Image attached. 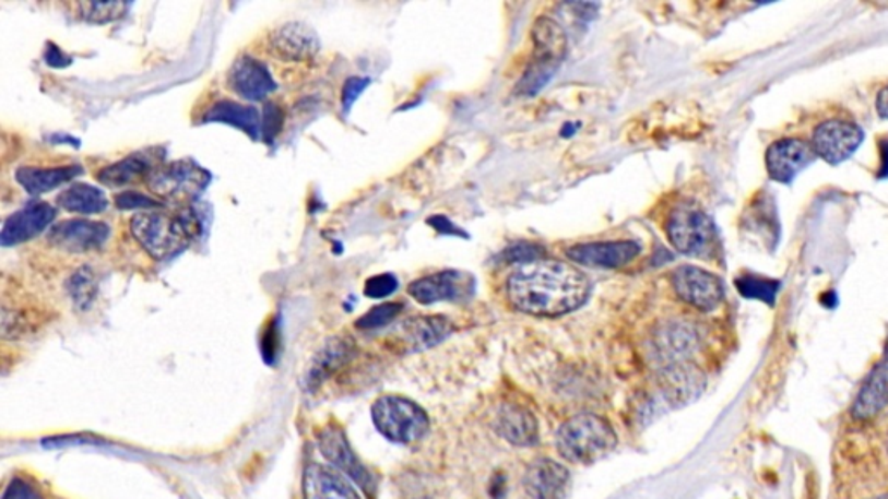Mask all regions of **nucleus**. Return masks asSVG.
I'll return each mask as SVG.
<instances>
[{
    "instance_id": "nucleus-1",
    "label": "nucleus",
    "mask_w": 888,
    "mask_h": 499,
    "mask_svg": "<svg viewBox=\"0 0 888 499\" xmlns=\"http://www.w3.org/2000/svg\"><path fill=\"white\" fill-rule=\"evenodd\" d=\"M589 295V277L577 265L547 259L519 265L507 282L510 304L518 311L540 318L577 311Z\"/></svg>"
},
{
    "instance_id": "nucleus-2",
    "label": "nucleus",
    "mask_w": 888,
    "mask_h": 499,
    "mask_svg": "<svg viewBox=\"0 0 888 499\" xmlns=\"http://www.w3.org/2000/svg\"><path fill=\"white\" fill-rule=\"evenodd\" d=\"M197 226V217L191 214L162 211L140 212L131 221L132 235L156 261H167L185 252Z\"/></svg>"
},
{
    "instance_id": "nucleus-3",
    "label": "nucleus",
    "mask_w": 888,
    "mask_h": 499,
    "mask_svg": "<svg viewBox=\"0 0 888 499\" xmlns=\"http://www.w3.org/2000/svg\"><path fill=\"white\" fill-rule=\"evenodd\" d=\"M556 444L568 462L589 465L609 454L618 444V437L601 416L581 413L560 425Z\"/></svg>"
},
{
    "instance_id": "nucleus-4",
    "label": "nucleus",
    "mask_w": 888,
    "mask_h": 499,
    "mask_svg": "<svg viewBox=\"0 0 888 499\" xmlns=\"http://www.w3.org/2000/svg\"><path fill=\"white\" fill-rule=\"evenodd\" d=\"M371 420L386 439L396 444L421 441L429 430V416L410 399L383 395L371 406Z\"/></svg>"
},
{
    "instance_id": "nucleus-5",
    "label": "nucleus",
    "mask_w": 888,
    "mask_h": 499,
    "mask_svg": "<svg viewBox=\"0 0 888 499\" xmlns=\"http://www.w3.org/2000/svg\"><path fill=\"white\" fill-rule=\"evenodd\" d=\"M533 43L535 55L528 68L526 75L519 82V93L533 96L547 84L552 75L557 72L560 61L565 59L566 40L565 29L550 17H540L533 26Z\"/></svg>"
},
{
    "instance_id": "nucleus-6",
    "label": "nucleus",
    "mask_w": 888,
    "mask_h": 499,
    "mask_svg": "<svg viewBox=\"0 0 888 499\" xmlns=\"http://www.w3.org/2000/svg\"><path fill=\"white\" fill-rule=\"evenodd\" d=\"M666 235L670 243L689 257H705L715 245V226L701 209L695 205H678L666 221Z\"/></svg>"
},
{
    "instance_id": "nucleus-7",
    "label": "nucleus",
    "mask_w": 888,
    "mask_h": 499,
    "mask_svg": "<svg viewBox=\"0 0 888 499\" xmlns=\"http://www.w3.org/2000/svg\"><path fill=\"white\" fill-rule=\"evenodd\" d=\"M211 185V174L191 159L158 165L147 177V188L167 202H188Z\"/></svg>"
},
{
    "instance_id": "nucleus-8",
    "label": "nucleus",
    "mask_w": 888,
    "mask_h": 499,
    "mask_svg": "<svg viewBox=\"0 0 888 499\" xmlns=\"http://www.w3.org/2000/svg\"><path fill=\"white\" fill-rule=\"evenodd\" d=\"M675 292L698 311L710 312L724 300V283L715 274L696 265H680L672 274Z\"/></svg>"
},
{
    "instance_id": "nucleus-9",
    "label": "nucleus",
    "mask_w": 888,
    "mask_h": 499,
    "mask_svg": "<svg viewBox=\"0 0 888 499\" xmlns=\"http://www.w3.org/2000/svg\"><path fill=\"white\" fill-rule=\"evenodd\" d=\"M864 132L857 123L846 120H830L817 127L813 134L814 152L826 164H843L863 144Z\"/></svg>"
},
{
    "instance_id": "nucleus-10",
    "label": "nucleus",
    "mask_w": 888,
    "mask_h": 499,
    "mask_svg": "<svg viewBox=\"0 0 888 499\" xmlns=\"http://www.w3.org/2000/svg\"><path fill=\"white\" fill-rule=\"evenodd\" d=\"M813 144L804 139H779L767 147V173L772 181L790 185L798 174L804 173L808 165L816 159Z\"/></svg>"
},
{
    "instance_id": "nucleus-11",
    "label": "nucleus",
    "mask_w": 888,
    "mask_h": 499,
    "mask_svg": "<svg viewBox=\"0 0 888 499\" xmlns=\"http://www.w3.org/2000/svg\"><path fill=\"white\" fill-rule=\"evenodd\" d=\"M111 229L108 224L85 218H72L52 226L49 233V243L58 250L68 253H87L105 247L110 239Z\"/></svg>"
},
{
    "instance_id": "nucleus-12",
    "label": "nucleus",
    "mask_w": 888,
    "mask_h": 499,
    "mask_svg": "<svg viewBox=\"0 0 888 499\" xmlns=\"http://www.w3.org/2000/svg\"><path fill=\"white\" fill-rule=\"evenodd\" d=\"M268 49L283 61H309L320 52L321 43L315 28L303 22H291L271 32Z\"/></svg>"
},
{
    "instance_id": "nucleus-13",
    "label": "nucleus",
    "mask_w": 888,
    "mask_h": 499,
    "mask_svg": "<svg viewBox=\"0 0 888 499\" xmlns=\"http://www.w3.org/2000/svg\"><path fill=\"white\" fill-rule=\"evenodd\" d=\"M228 85L233 93L247 102H262L279 87L268 67L247 55L238 56L229 68Z\"/></svg>"
},
{
    "instance_id": "nucleus-14",
    "label": "nucleus",
    "mask_w": 888,
    "mask_h": 499,
    "mask_svg": "<svg viewBox=\"0 0 888 499\" xmlns=\"http://www.w3.org/2000/svg\"><path fill=\"white\" fill-rule=\"evenodd\" d=\"M56 209L46 202H34L14 212L0 233L2 247H16L43 235L55 223Z\"/></svg>"
},
{
    "instance_id": "nucleus-15",
    "label": "nucleus",
    "mask_w": 888,
    "mask_h": 499,
    "mask_svg": "<svg viewBox=\"0 0 888 499\" xmlns=\"http://www.w3.org/2000/svg\"><path fill=\"white\" fill-rule=\"evenodd\" d=\"M571 486L566 466L550 458L530 463L524 474V489L533 499H565Z\"/></svg>"
},
{
    "instance_id": "nucleus-16",
    "label": "nucleus",
    "mask_w": 888,
    "mask_h": 499,
    "mask_svg": "<svg viewBox=\"0 0 888 499\" xmlns=\"http://www.w3.org/2000/svg\"><path fill=\"white\" fill-rule=\"evenodd\" d=\"M640 247L634 241H599V243L577 245L569 248L566 256L575 264L589 268H624L636 261Z\"/></svg>"
},
{
    "instance_id": "nucleus-17",
    "label": "nucleus",
    "mask_w": 888,
    "mask_h": 499,
    "mask_svg": "<svg viewBox=\"0 0 888 499\" xmlns=\"http://www.w3.org/2000/svg\"><path fill=\"white\" fill-rule=\"evenodd\" d=\"M320 451L333 466H338L339 471L350 475L354 483L359 484L365 491L370 492L374 489V478H371L370 472L353 453L341 428H324L320 433Z\"/></svg>"
},
{
    "instance_id": "nucleus-18",
    "label": "nucleus",
    "mask_w": 888,
    "mask_h": 499,
    "mask_svg": "<svg viewBox=\"0 0 888 499\" xmlns=\"http://www.w3.org/2000/svg\"><path fill=\"white\" fill-rule=\"evenodd\" d=\"M467 282H471L469 276L459 271H441L413 282L409 286V294L424 306L442 300H459L469 289Z\"/></svg>"
},
{
    "instance_id": "nucleus-19",
    "label": "nucleus",
    "mask_w": 888,
    "mask_h": 499,
    "mask_svg": "<svg viewBox=\"0 0 888 499\" xmlns=\"http://www.w3.org/2000/svg\"><path fill=\"white\" fill-rule=\"evenodd\" d=\"M354 357V344L345 336H333L327 344L316 353L311 366L308 369L306 383L315 391L321 383L327 382L330 377L341 371Z\"/></svg>"
},
{
    "instance_id": "nucleus-20",
    "label": "nucleus",
    "mask_w": 888,
    "mask_h": 499,
    "mask_svg": "<svg viewBox=\"0 0 888 499\" xmlns=\"http://www.w3.org/2000/svg\"><path fill=\"white\" fill-rule=\"evenodd\" d=\"M888 406V359L878 363L864 380L860 394L852 406L855 420H873Z\"/></svg>"
},
{
    "instance_id": "nucleus-21",
    "label": "nucleus",
    "mask_w": 888,
    "mask_h": 499,
    "mask_svg": "<svg viewBox=\"0 0 888 499\" xmlns=\"http://www.w3.org/2000/svg\"><path fill=\"white\" fill-rule=\"evenodd\" d=\"M304 499H362L341 474L323 465H309L304 472Z\"/></svg>"
},
{
    "instance_id": "nucleus-22",
    "label": "nucleus",
    "mask_w": 888,
    "mask_h": 499,
    "mask_svg": "<svg viewBox=\"0 0 888 499\" xmlns=\"http://www.w3.org/2000/svg\"><path fill=\"white\" fill-rule=\"evenodd\" d=\"M495 428L507 442L514 445H533L538 442V421L533 413L518 404H506L498 412Z\"/></svg>"
},
{
    "instance_id": "nucleus-23",
    "label": "nucleus",
    "mask_w": 888,
    "mask_h": 499,
    "mask_svg": "<svg viewBox=\"0 0 888 499\" xmlns=\"http://www.w3.org/2000/svg\"><path fill=\"white\" fill-rule=\"evenodd\" d=\"M155 168V156L150 153H132L117 164L99 170L96 179L106 188H123L134 182L147 181Z\"/></svg>"
},
{
    "instance_id": "nucleus-24",
    "label": "nucleus",
    "mask_w": 888,
    "mask_h": 499,
    "mask_svg": "<svg viewBox=\"0 0 888 499\" xmlns=\"http://www.w3.org/2000/svg\"><path fill=\"white\" fill-rule=\"evenodd\" d=\"M203 122L226 123V126L240 129L253 141H258L262 134L261 115L258 109L253 106L241 105V103L229 102V99H223L211 106L203 117Z\"/></svg>"
},
{
    "instance_id": "nucleus-25",
    "label": "nucleus",
    "mask_w": 888,
    "mask_h": 499,
    "mask_svg": "<svg viewBox=\"0 0 888 499\" xmlns=\"http://www.w3.org/2000/svg\"><path fill=\"white\" fill-rule=\"evenodd\" d=\"M82 173H84V168L81 165H63V167L55 168L20 167L16 170V181L26 193L37 197V194L49 193L52 189L73 181Z\"/></svg>"
},
{
    "instance_id": "nucleus-26",
    "label": "nucleus",
    "mask_w": 888,
    "mask_h": 499,
    "mask_svg": "<svg viewBox=\"0 0 888 499\" xmlns=\"http://www.w3.org/2000/svg\"><path fill=\"white\" fill-rule=\"evenodd\" d=\"M56 205L63 209V211L72 212V214L94 215L103 214L110 205V202H108V198H106L102 189L96 188V186L75 182L70 188L64 189L63 193L58 194Z\"/></svg>"
},
{
    "instance_id": "nucleus-27",
    "label": "nucleus",
    "mask_w": 888,
    "mask_h": 499,
    "mask_svg": "<svg viewBox=\"0 0 888 499\" xmlns=\"http://www.w3.org/2000/svg\"><path fill=\"white\" fill-rule=\"evenodd\" d=\"M451 330L453 328L445 318H417L404 324L401 338L410 351H418L445 341Z\"/></svg>"
},
{
    "instance_id": "nucleus-28",
    "label": "nucleus",
    "mask_w": 888,
    "mask_h": 499,
    "mask_svg": "<svg viewBox=\"0 0 888 499\" xmlns=\"http://www.w3.org/2000/svg\"><path fill=\"white\" fill-rule=\"evenodd\" d=\"M67 288L76 309H81V311L88 309V307L93 306L94 298L97 295L96 274L93 273V269L81 268L75 271L72 277L68 280Z\"/></svg>"
},
{
    "instance_id": "nucleus-29",
    "label": "nucleus",
    "mask_w": 888,
    "mask_h": 499,
    "mask_svg": "<svg viewBox=\"0 0 888 499\" xmlns=\"http://www.w3.org/2000/svg\"><path fill=\"white\" fill-rule=\"evenodd\" d=\"M82 20L96 25L117 22L127 13V4L123 2H81L76 4Z\"/></svg>"
},
{
    "instance_id": "nucleus-30",
    "label": "nucleus",
    "mask_w": 888,
    "mask_h": 499,
    "mask_svg": "<svg viewBox=\"0 0 888 499\" xmlns=\"http://www.w3.org/2000/svg\"><path fill=\"white\" fill-rule=\"evenodd\" d=\"M736 286L743 297L757 298V300H763L767 304H774L775 294H778L779 289V283L757 276L739 277Z\"/></svg>"
},
{
    "instance_id": "nucleus-31",
    "label": "nucleus",
    "mask_w": 888,
    "mask_h": 499,
    "mask_svg": "<svg viewBox=\"0 0 888 499\" xmlns=\"http://www.w3.org/2000/svg\"><path fill=\"white\" fill-rule=\"evenodd\" d=\"M403 311V304H382L374 307L367 314L362 316L356 323L359 330H377V328L388 326L392 319H396Z\"/></svg>"
},
{
    "instance_id": "nucleus-32",
    "label": "nucleus",
    "mask_w": 888,
    "mask_h": 499,
    "mask_svg": "<svg viewBox=\"0 0 888 499\" xmlns=\"http://www.w3.org/2000/svg\"><path fill=\"white\" fill-rule=\"evenodd\" d=\"M115 206L120 211H158L164 209V202L156 200V198L147 197V194L138 193V191H126L115 197Z\"/></svg>"
},
{
    "instance_id": "nucleus-33",
    "label": "nucleus",
    "mask_w": 888,
    "mask_h": 499,
    "mask_svg": "<svg viewBox=\"0 0 888 499\" xmlns=\"http://www.w3.org/2000/svg\"><path fill=\"white\" fill-rule=\"evenodd\" d=\"M398 289L396 276L392 274H379L365 283V295L368 298H386L394 294Z\"/></svg>"
},
{
    "instance_id": "nucleus-34",
    "label": "nucleus",
    "mask_w": 888,
    "mask_h": 499,
    "mask_svg": "<svg viewBox=\"0 0 888 499\" xmlns=\"http://www.w3.org/2000/svg\"><path fill=\"white\" fill-rule=\"evenodd\" d=\"M283 126V114L282 109L279 108V105H274V103H268L264 106V117H262V135H264L265 141H273L279 132L282 131Z\"/></svg>"
},
{
    "instance_id": "nucleus-35",
    "label": "nucleus",
    "mask_w": 888,
    "mask_h": 499,
    "mask_svg": "<svg viewBox=\"0 0 888 499\" xmlns=\"http://www.w3.org/2000/svg\"><path fill=\"white\" fill-rule=\"evenodd\" d=\"M2 499H43V495H40L37 487L32 486L25 478L14 477L5 487Z\"/></svg>"
},
{
    "instance_id": "nucleus-36",
    "label": "nucleus",
    "mask_w": 888,
    "mask_h": 499,
    "mask_svg": "<svg viewBox=\"0 0 888 499\" xmlns=\"http://www.w3.org/2000/svg\"><path fill=\"white\" fill-rule=\"evenodd\" d=\"M368 84H370V80L362 79V76H353V79L345 82L344 91H342V106H344V111H350L351 106L358 99L359 94L368 87Z\"/></svg>"
},
{
    "instance_id": "nucleus-37",
    "label": "nucleus",
    "mask_w": 888,
    "mask_h": 499,
    "mask_svg": "<svg viewBox=\"0 0 888 499\" xmlns=\"http://www.w3.org/2000/svg\"><path fill=\"white\" fill-rule=\"evenodd\" d=\"M44 61H46L49 67L56 68V70H59V68H67L68 64H72V58L64 55V52L52 43L47 44L46 52H44Z\"/></svg>"
},
{
    "instance_id": "nucleus-38",
    "label": "nucleus",
    "mask_w": 888,
    "mask_h": 499,
    "mask_svg": "<svg viewBox=\"0 0 888 499\" xmlns=\"http://www.w3.org/2000/svg\"><path fill=\"white\" fill-rule=\"evenodd\" d=\"M430 226L436 227L439 233H453V235L463 236V233L460 229H457L453 224L448 223L447 218L445 217H433L429 218Z\"/></svg>"
},
{
    "instance_id": "nucleus-39",
    "label": "nucleus",
    "mask_w": 888,
    "mask_h": 499,
    "mask_svg": "<svg viewBox=\"0 0 888 499\" xmlns=\"http://www.w3.org/2000/svg\"><path fill=\"white\" fill-rule=\"evenodd\" d=\"M876 109H878L881 118L888 120V85L881 88L880 94L876 97Z\"/></svg>"
},
{
    "instance_id": "nucleus-40",
    "label": "nucleus",
    "mask_w": 888,
    "mask_h": 499,
    "mask_svg": "<svg viewBox=\"0 0 888 499\" xmlns=\"http://www.w3.org/2000/svg\"><path fill=\"white\" fill-rule=\"evenodd\" d=\"M884 359H888V341H887V347H885V357H884Z\"/></svg>"
},
{
    "instance_id": "nucleus-41",
    "label": "nucleus",
    "mask_w": 888,
    "mask_h": 499,
    "mask_svg": "<svg viewBox=\"0 0 888 499\" xmlns=\"http://www.w3.org/2000/svg\"><path fill=\"white\" fill-rule=\"evenodd\" d=\"M875 499H888V495L880 496V498H875Z\"/></svg>"
}]
</instances>
